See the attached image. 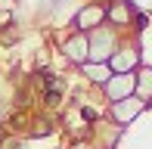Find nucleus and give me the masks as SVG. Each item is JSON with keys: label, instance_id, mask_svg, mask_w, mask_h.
I'll use <instances>...</instances> for the list:
<instances>
[{"label": "nucleus", "instance_id": "1", "mask_svg": "<svg viewBox=\"0 0 152 149\" xmlns=\"http://www.w3.org/2000/svg\"><path fill=\"white\" fill-rule=\"evenodd\" d=\"M87 47H90V53H87V56H90L96 65H102V62H109V59H112L115 37H112V31H109L106 25H99L93 34H87Z\"/></svg>", "mask_w": 152, "mask_h": 149}, {"label": "nucleus", "instance_id": "2", "mask_svg": "<svg viewBox=\"0 0 152 149\" xmlns=\"http://www.w3.org/2000/svg\"><path fill=\"white\" fill-rule=\"evenodd\" d=\"M99 25H106V3H102V6H96V3L93 6H84V9L72 19V31H75V34H84L87 28L96 31Z\"/></svg>", "mask_w": 152, "mask_h": 149}, {"label": "nucleus", "instance_id": "3", "mask_svg": "<svg viewBox=\"0 0 152 149\" xmlns=\"http://www.w3.org/2000/svg\"><path fill=\"white\" fill-rule=\"evenodd\" d=\"M102 90L109 93V99H112V103L134 96V90H137V84H134V74H112V78H109L106 84H102Z\"/></svg>", "mask_w": 152, "mask_h": 149}, {"label": "nucleus", "instance_id": "4", "mask_svg": "<svg viewBox=\"0 0 152 149\" xmlns=\"http://www.w3.org/2000/svg\"><path fill=\"white\" fill-rule=\"evenodd\" d=\"M112 106H115V115H118L121 127H127L130 121H134L137 115L143 112V103H137V96H127V99H118V103H112Z\"/></svg>", "mask_w": 152, "mask_h": 149}, {"label": "nucleus", "instance_id": "5", "mask_svg": "<svg viewBox=\"0 0 152 149\" xmlns=\"http://www.w3.org/2000/svg\"><path fill=\"white\" fill-rule=\"evenodd\" d=\"M65 56L72 59L75 65H84V59H87V53H90V47H87V34H75L72 40H65Z\"/></svg>", "mask_w": 152, "mask_h": 149}, {"label": "nucleus", "instance_id": "6", "mask_svg": "<svg viewBox=\"0 0 152 149\" xmlns=\"http://www.w3.org/2000/svg\"><path fill=\"white\" fill-rule=\"evenodd\" d=\"M81 72H84L90 81H96V84H106V81L112 78V74H109V65H87V62H84V65H81Z\"/></svg>", "mask_w": 152, "mask_h": 149}, {"label": "nucleus", "instance_id": "7", "mask_svg": "<svg viewBox=\"0 0 152 149\" xmlns=\"http://www.w3.org/2000/svg\"><path fill=\"white\" fill-rule=\"evenodd\" d=\"M130 25H134V31L137 34H143V31L152 25V19H149V12H143V9H134L130 12Z\"/></svg>", "mask_w": 152, "mask_h": 149}, {"label": "nucleus", "instance_id": "8", "mask_svg": "<svg viewBox=\"0 0 152 149\" xmlns=\"http://www.w3.org/2000/svg\"><path fill=\"white\" fill-rule=\"evenodd\" d=\"M81 115H84V121H99V112L90 109V106H84V109H81Z\"/></svg>", "mask_w": 152, "mask_h": 149}, {"label": "nucleus", "instance_id": "9", "mask_svg": "<svg viewBox=\"0 0 152 149\" xmlns=\"http://www.w3.org/2000/svg\"><path fill=\"white\" fill-rule=\"evenodd\" d=\"M3 149H19V143H12V140H10V143H6Z\"/></svg>", "mask_w": 152, "mask_h": 149}, {"label": "nucleus", "instance_id": "10", "mask_svg": "<svg viewBox=\"0 0 152 149\" xmlns=\"http://www.w3.org/2000/svg\"><path fill=\"white\" fill-rule=\"evenodd\" d=\"M143 109H152V96H149V99H146V103H143Z\"/></svg>", "mask_w": 152, "mask_h": 149}, {"label": "nucleus", "instance_id": "11", "mask_svg": "<svg viewBox=\"0 0 152 149\" xmlns=\"http://www.w3.org/2000/svg\"><path fill=\"white\" fill-rule=\"evenodd\" d=\"M149 19H152V12H149Z\"/></svg>", "mask_w": 152, "mask_h": 149}]
</instances>
